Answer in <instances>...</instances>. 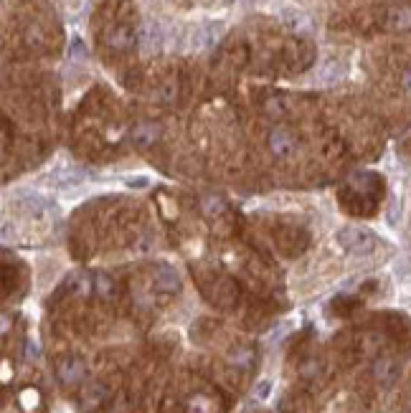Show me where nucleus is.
Wrapping results in <instances>:
<instances>
[{"mask_svg":"<svg viewBox=\"0 0 411 413\" xmlns=\"http://www.w3.org/2000/svg\"><path fill=\"white\" fill-rule=\"evenodd\" d=\"M338 244L345 248V251H351V254H371L373 246H376V239H373V233L363 231V228H343V231L338 233Z\"/></svg>","mask_w":411,"mask_h":413,"instance_id":"f257e3e1","label":"nucleus"},{"mask_svg":"<svg viewBox=\"0 0 411 413\" xmlns=\"http://www.w3.org/2000/svg\"><path fill=\"white\" fill-rule=\"evenodd\" d=\"M267 148L277 160H290V157L297 155V137L285 127H274L267 134Z\"/></svg>","mask_w":411,"mask_h":413,"instance_id":"f03ea898","label":"nucleus"},{"mask_svg":"<svg viewBox=\"0 0 411 413\" xmlns=\"http://www.w3.org/2000/svg\"><path fill=\"white\" fill-rule=\"evenodd\" d=\"M84 373H86L84 363L74 355L61 357L59 363H56V375H59V380L64 386H79L84 380Z\"/></svg>","mask_w":411,"mask_h":413,"instance_id":"7ed1b4c3","label":"nucleus"},{"mask_svg":"<svg viewBox=\"0 0 411 413\" xmlns=\"http://www.w3.org/2000/svg\"><path fill=\"white\" fill-rule=\"evenodd\" d=\"M152 281H155V290L165 292V294L180 290V279H178L176 269H170L168 264H158L152 269Z\"/></svg>","mask_w":411,"mask_h":413,"instance_id":"20e7f679","label":"nucleus"},{"mask_svg":"<svg viewBox=\"0 0 411 413\" xmlns=\"http://www.w3.org/2000/svg\"><path fill=\"white\" fill-rule=\"evenodd\" d=\"M399 363H396L394 357H378L376 365H373V378L378 380V386H384V388H388V386H394L396 378H399Z\"/></svg>","mask_w":411,"mask_h":413,"instance_id":"39448f33","label":"nucleus"},{"mask_svg":"<svg viewBox=\"0 0 411 413\" xmlns=\"http://www.w3.org/2000/svg\"><path fill=\"white\" fill-rule=\"evenodd\" d=\"M386 28L394 34H406L411 31V8L409 5H394L386 10Z\"/></svg>","mask_w":411,"mask_h":413,"instance_id":"423d86ee","label":"nucleus"},{"mask_svg":"<svg viewBox=\"0 0 411 413\" xmlns=\"http://www.w3.org/2000/svg\"><path fill=\"white\" fill-rule=\"evenodd\" d=\"M107 41L115 51H130L134 46V34L127 28V25H117V28L109 34Z\"/></svg>","mask_w":411,"mask_h":413,"instance_id":"0eeeda50","label":"nucleus"},{"mask_svg":"<svg viewBox=\"0 0 411 413\" xmlns=\"http://www.w3.org/2000/svg\"><path fill=\"white\" fill-rule=\"evenodd\" d=\"M107 398V390H104V386H89V388L82 393V403L86 405V408H94V405H99L102 401Z\"/></svg>","mask_w":411,"mask_h":413,"instance_id":"6e6552de","label":"nucleus"},{"mask_svg":"<svg viewBox=\"0 0 411 413\" xmlns=\"http://www.w3.org/2000/svg\"><path fill=\"white\" fill-rule=\"evenodd\" d=\"M158 140V127L150 122L140 124L137 130H134V142H140V145H150V142Z\"/></svg>","mask_w":411,"mask_h":413,"instance_id":"1a4fd4ad","label":"nucleus"},{"mask_svg":"<svg viewBox=\"0 0 411 413\" xmlns=\"http://www.w3.org/2000/svg\"><path fill=\"white\" fill-rule=\"evenodd\" d=\"M94 290H97V294L104 299L115 297V284H112V279L104 276V274H97V276H94Z\"/></svg>","mask_w":411,"mask_h":413,"instance_id":"9d476101","label":"nucleus"},{"mask_svg":"<svg viewBox=\"0 0 411 413\" xmlns=\"http://www.w3.org/2000/svg\"><path fill=\"white\" fill-rule=\"evenodd\" d=\"M140 38H143V43L148 46V49H152V46H158L160 43V34H158V28L155 25H145L143 28V34H140Z\"/></svg>","mask_w":411,"mask_h":413,"instance_id":"9b49d317","label":"nucleus"},{"mask_svg":"<svg viewBox=\"0 0 411 413\" xmlns=\"http://www.w3.org/2000/svg\"><path fill=\"white\" fill-rule=\"evenodd\" d=\"M399 86H401L403 94H411V69H406L401 74V82H399Z\"/></svg>","mask_w":411,"mask_h":413,"instance_id":"f8f14e48","label":"nucleus"}]
</instances>
